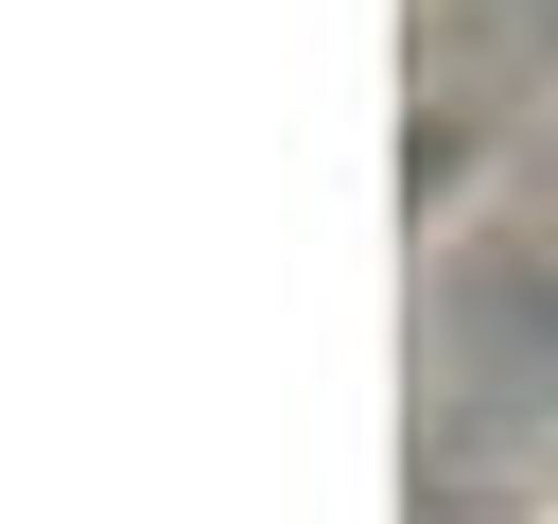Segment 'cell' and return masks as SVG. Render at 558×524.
<instances>
[{"label": "cell", "mask_w": 558, "mask_h": 524, "mask_svg": "<svg viewBox=\"0 0 558 524\" xmlns=\"http://www.w3.org/2000/svg\"><path fill=\"white\" fill-rule=\"evenodd\" d=\"M541 524H558V507H541Z\"/></svg>", "instance_id": "7a4b0ae2"}, {"label": "cell", "mask_w": 558, "mask_h": 524, "mask_svg": "<svg viewBox=\"0 0 558 524\" xmlns=\"http://www.w3.org/2000/svg\"><path fill=\"white\" fill-rule=\"evenodd\" d=\"M436 349L506 402H558V227H471L436 245Z\"/></svg>", "instance_id": "6da1fadb"}]
</instances>
